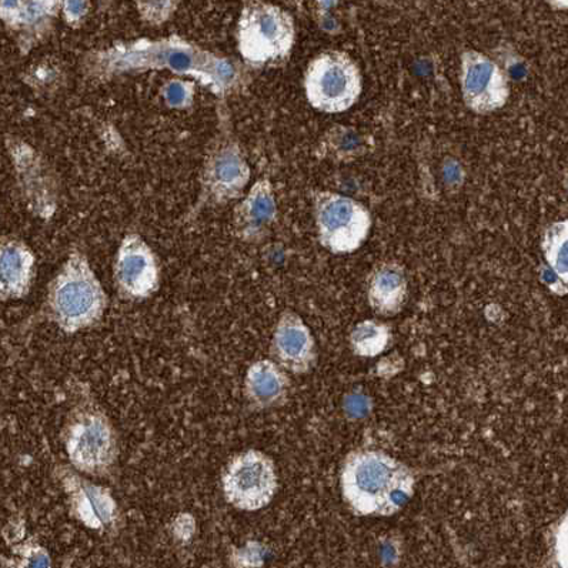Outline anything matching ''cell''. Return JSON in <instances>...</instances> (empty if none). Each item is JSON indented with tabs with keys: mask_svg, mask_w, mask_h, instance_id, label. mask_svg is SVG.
Masks as SVG:
<instances>
[{
	"mask_svg": "<svg viewBox=\"0 0 568 568\" xmlns=\"http://www.w3.org/2000/svg\"><path fill=\"white\" fill-rule=\"evenodd\" d=\"M315 221L322 246L336 254L358 251L372 229L365 204L332 192H316Z\"/></svg>",
	"mask_w": 568,
	"mask_h": 568,
	"instance_id": "8",
	"label": "cell"
},
{
	"mask_svg": "<svg viewBox=\"0 0 568 568\" xmlns=\"http://www.w3.org/2000/svg\"><path fill=\"white\" fill-rule=\"evenodd\" d=\"M59 11L61 2L52 0L0 3V17L9 27L22 33L23 44H27L28 49L51 37Z\"/></svg>",
	"mask_w": 568,
	"mask_h": 568,
	"instance_id": "15",
	"label": "cell"
},
{
	"mask_svg": "<svg viewBox=\"0 0 568 568\" xmlns=\"http://www.w3.org/2000/svg\"><path fill=\"white\" fill-rule=\"evenodd\" d=\"M49 317L68 335L93 327L102 321L108 296L87 254L73 248L61 271L49 284Z\"/></svg>",
	"mask_w": 568,
	"mask_h": 568,
	"instance_id": "3",
	"label": "cell"
},
{
	"mask_svg": "<svg viewBox=\"0 0 568 568\" xmlns=\"http://www.w3.org/2000/svg\"><path fill=\"white\" fill-rule=\"evenodd\" d=\"M362 73L345 52L318 54L308 63L305 92L308 103L323 113L348 111L362 94Z\"/></svg>",
	"mask_w": 568,
	"mask_h": 568,
	"instance_id": "7",
	"label": "cell"
},
{
	"mask_svg": "<svg viewBox=\"0 0 568 568\" xmlns=\"http://www.w3.org/2000/svg\"><path fill=\"white\" fill-rule=\"evenodd\" d=\"M67 73L63 64L57 58H44L43 61L34 64L29 72V84L39 91L53 93L63 87Z\"/></svg>",
	"mask_w": 568,
	"mask_h": 568,
	"instance_id": "21",
	"label": "cell"
},
{
	"mask_svg": "<svg viewBox=\"0 0 568 568\" xmlns=\"http://www.w3.org/2000/svg\"><path fill=\"white\" fill-rule=\"evenodd\" d=\"M19 568H52L51 557L37 542L28 541L17 548Z\"/></svg>",
	"mask_w": 568,
	"mask_h": 568,
	"instance_id": "23",
	"label": "cell"
},
{
	"mask_svg": "<svg viewBox=\"0 0 568 568\" xmlns=\"http://www.w3.org/2000/svg\"><path fill=\"white\" fill-rule=\"evenodd\" d=\"M148 71H169L178 78H193L219 101L242 92L251 81L246 64L209 52L178 34L116 42L89 52L82 59L83 77L99 83Z\"/></svg>",
	"mask_w": 568,
	"mask_h": 568,
	"instance_id": "1",
	"label": "cell"
},
{
	"mask_svg": "<svg viewBox=\"0 0 568 568\" xmlns=\"http://www.w3.org/2000/svg\"><path fill=\"white\" fill-rule=\"evenodd\" d=\"M64 446L77 471L93 477L112 475L119 458L118 435L106 413L93 402H84L69 417Z\"/></svg>",
	"mask_w": 568,
	"mask_h": 568,
	"instance_id": "6",
	"label": "cell"
},
{
	"mask_svg": "<svg viewBox=\"0 0 568 568\" xmlns=\"http://www.w3.org/2000/svg\"><path fill=\"white\" fill-rule=\"evenodd\" d=\"M272 356L276 365L305 375L316 363V345L311 328L293 312H284L274 331Z\"/></svg>",
	"mask_w": 568,
	"mask_h": 568,
	"instance_id": "13",
	"label": "cell"
},
{
	"mask_svg": "<svg viewBox=\"0 0 568 568\" xmlns=\"http://www.w3.org/2000/svg\"><path fill=\"white\" fill-rule=\"evenodd\" d=\"M568 222H556L548 226L542 236L541 247L552 276L565 291L568 283Z\"/></svg>",
	"mask_w": 568,
	"mask_h": 568,
	"instance_id": "19",
	"label": "cell"
},
{
	"mask_svg": "<svg viewBox=\"0 0 568 568\" xmlns=\"http://www.w3.org/2000/svg\"><path fill=\"white\" fill-rule=\"evenodd\" d=\"M392 341L390 327L385 323L365 321L358 323L351 335L353 353L361 357H375L385 352Z\"/></svg>",
	"mask_w": 568,
	"mask_h": 568,
	"instance_id": "20",
	"label": "cell"
},
{
	"mask_svg": "<svg viewBox=\"0 0 568 568\" xmlns=\"http://www.w3.org/2000/svg\"><path fill=\"white\" fill-rule=\"evenodd\" d=\"M291 381L281 366L272 361L254 363L247 371L244 382V396L252 407L272 408L284 405Z\"/></svg>",
	"mask_w": 568,
	"mask_h": 568,
	"instance_id": "16",
	"label": "cell"
},
{
	"mask_svg": "<svg viewBox=\"0 0 568 568\" xmlns=\"http://www.w3.org/2000/svg\"><path fill=\"white\" fill-rule=\"evenodd\" d=\"M217 133L204 159L201 199L196 211L206 206H222L241 197L248 181L251 168L234 138L231 119L224 104L217 106Z\"/></svg>",
	"mask_w": 568,
	"mask_h": 568,
	"instance_id": "5",
	"label": "cell"
},
{
	"mask_svg": "<svg viewBox=\"0 0 568 568\" xmlns=\"http://www.w3.org/2000/svg\"><path fill=\"white\" fill-rule=\"evenodd\" d=\"M34 257L21 243L0 244V298H22L31 291Z\"/></svg>",
	"mask_w": 568,
	"mask_h": 568,
	"instance_id": "18",
	"label": "cell"
},
{
	"mask_svg": "<svg viewBox=\"0 0 568 568\" xmlns=\"http://www.w3.org/2000/svg\"><path fill=\"white\" fill-rule=\"evenodd\" d=\"M179 7L178 2H139V13L143 22L151 24H162L172 18Z\"/></svg>",
	"mask_w": 568,
	"mask_h": 568,
	"instance_id": "24",
	"label": "cell"
},
{
	"mask_svg": "<svg viewBox=\"0 0 568 568\" xmlns=\"http://www.w3.org/2000/svg\"><path fill=\"white\" fill-rule=\"evenodd\" d=\"M54 476L67 493L72 516L84 526L99 531H112L121 527V508L108 488L84 480L67 466L57 467Z\"/></svg>",
	"mask_w": 568,
	"mask_h": 568,
	"instance_id": "11",
	"label": "cell"
},
{
	"mask_svg": "<svg viewBox=\"0 0 568 568\" xmlns=\"http://www.w3.org/2000/svg\"><path fill=\"white\" fill-rule=\"evenodd\" d=\"M407 278L400 264L383 263L372 273L368 281V303L381 316H395L405 306Z\"/></svg>",
	"mask_w": 568,
	"mask_h": 568,
	"instance_id": "17",
	"label": "cell"
},
{
	"mask_svg": "<svg viewBox=\"0 0 568 568\" xmlns=\"http://www.w3.org/2000/svg\"><path fill=\"white\" fill-rule=\"evenodd\" d=\"M276 217L277 204L273 184L268 179H261L234 209V233L243 242H261L271 231Z\"/></svg>",
	"mask_w": 568,
	"mask_h": 568,
	"instance_id": "14",
	"label": "cell"
},
{
	"mask_svg": "<svg viewBox=\"0 0 568 568\" xmlns=\"http://www.w3.org/2000/svg\"><path fill=\"white\" fill-rule=\"evenodd\" d=\"M194 94H196L194 83L183 78L169 79L162 88L164 103L171 109H176V111H187V109H191Z\"/></svg>",
	"mask_w": 568,
	"mask_h": 568,
	"instance_id": "22",
	"label": "cell"
},
{
	"mask_svg": "<svg viewBox=\"0 0 568 568\" xmlns=\"http://www.w3.org/2000/svg\"><path fill=\"white\" fill-rule=\"evenodd\" d=\"M342 495L358 516H393L415 493V477L395 457L377 450H357L342 468Z\"/></svg>",
	"mask_w": 568,
	"mask_h": 568,
	"instance_id": "2",
	"label": "cell"
},
{
	"mask_svg": "<svg viewBox=\"0 0 568 568\" xmlns=\"http://www.w3.org/2000/svg\"><path fill=\"white\" fill-rule=\"evenodd\" d=\"M114 282L122 296L142 301L153 295L161 282L156 254L139 234H128L114 262Z\"/></svg>",
	"mask_w": 568,
	"mask_h": 568,
	"instance_id": "12",
	"label": "cell"
},
{
	"mask_svg": "<svg viewBox=\"0 0 568 568\" xmlns=\"http://www.w3.org/2000/svg\"><path fill=\"white\" fill-rule=\"evenodd\" d=\"M276 490V468L262 452L248 450L229 463L223 476V493L239 510H262L273 500Z\"/></svg>",
	"mask_w": 568,
	"mask_h": 568,
	"instance_id": "9",
	"label": "cell"
},
{
	"mask_svg": "<svg viewBox=\"0 0 568 568\" xmlns=\"http://www.w3.org/2000/svg\"><path fill=\"white\" fill-rule=\"evenodd\" d=\"M463 101L471 112L490 114L505 108L510 98L507 74L490 58L477 51L462 54Z\"/></svg>",
	"mask_w": 568,
	"mask_h": 568,
	"instance_id": "10",
	"label": "cell"
},
{
	"mask_svg": "<svg viewBox=\"0 0 568 568\" xmlns=\"http://www.w3.org/2000/svg\"><path fill=\"white\" fill-rule=\"evenodd\" d=\"M236 37L246 67H277L287 61L295 47V21L276 4L247 2L239 18Z\"/></svg>",
	"mask_w": 568,
	"mask_h": 568,
	"instance_id": "4",
	"label": "cell"
},
{
	"mask_svg": "<svg viewBox=\"0 0 568 568\" xmlns=\"http://www.w3.org/2000/svg\"><path fill=\"white\" fill-rule=\"evenodd\" d=\"M61 11L63 12L64 22L73 29L83 27L87 22L89 9L91 3L89 2H61Z\"/></svg>",
	"mask_w": 568,
	"mask_h": 568,
	"instance_id": "25",
	"label": "cell"
}]
</instances>
